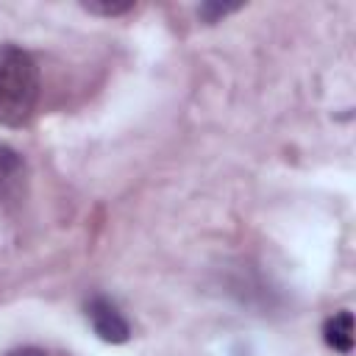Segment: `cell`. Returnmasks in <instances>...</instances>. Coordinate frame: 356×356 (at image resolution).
<instances>
[{
  "label": "cell",
  "instance_id": "5b68a950",
  "mask_svg": "<svg viewBox=\"0 0 356 356\" xmlns=\"http://www.w3.org/2000/svg\"><path fill=\"white\" fill-rule=\"evenodd\" d=\"M83 8L92 14H103V17H117V14L128 11L131 3H83Z\"/></svg>",
  "mask_w": 356,
  "mask_h": 356
},
{
  "label": "cell",
  "instance_id": "8992f818",
  "mask_svg": "<svg viewBox=\"0 0 356 356\" xmlns=\"http://www.w3.org/2000/svg\"><path fill=\"white\" fill-rule=\"evenodd\" d=\"M236 8L239 6H214V3H206V6H200V14H203L206 22H214V19L225 17V14H234Z\"/></svg>",
  "mask_w": 356,
  "mask_h": 356
},
{
  "label": "cell",
  "instance_id": "7a4b0ae2",
  "mask_svg": "<svg viewBox=\"0 0 356 356\" xmlns=\"http://www.w3.org/2000/svg\"><path fill=\"white\" fill-rule=\"evenodd\" d=\"M86 317H89L95 334H97L103 342H111V345L128 342L131 325H128V320L120 314V309H117L111 300H106V298H92V300L86 303Z\"/></svg>",
  "mask_w": 356,
  "mask_h": 356
},
{
  "label": "cell",
  "instance_id": "52a82bcc",
  "mask_svg": "<svg viewBox=\"0 0 356 356\" xmlns=\"http://www.w3.org/2000/svg\"><path fill=\"white\" fill-rule=\"evenodd\" d=\"M8 356H47V353L39 348H19V350H11Z\"/></svg>",
  "mask_w": 356,
  "mask_h": 356
},
{
  "label": "cell",
  "instance_id": "277c9868",
  "mask_svg": "<svg viewBox=\"0 0 356 356\" xmlns=\"http://www.w3.org/2000/svg\"><path fill=\"white\" fill-rule=\"evenodd\" d=\"M323 337H325V345L339 350V353H348L353 348V314L350 312H339L334 314L325 328H323Z\"/></svg>",
  "mask_w": 356,
  "mask_h": 356
},
{
  "label": "cell",
  "instance_id": "6da1fadb",
  "mask_svg": "<svg viewBox=\"0 0 356 356\" xmlns=\"http://www.w3.org/2000/svg\"><path fill=\"white\" fill-rule=\"evenodd\" d=\"M39 100V67L17 44H0V125L19 128Z\"/></svg>",
  "mask_w": 356,
  "mask_h": 356
},
{
  "label": "cell",
  "instance_id": "3957f363",
  "mask_svg": "<svg viewBox=\"0 0 356 356\" xmlns=\"http://www.w3.org/2000/svg\"><path fill=\"white\" fill-rule=\"evenodd\" d=\"M25 184V161L22 156L0 142V200H14Z\"/></svg>",
  "mask_w": 356,
  "mask_h": 356
}]
</instances>
